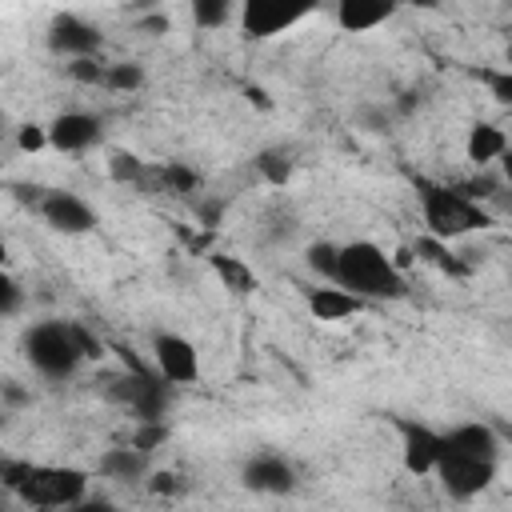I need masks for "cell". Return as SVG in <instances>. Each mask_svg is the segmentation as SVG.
Wrapping results in <instances>:
<instances>
[{"label": "cell", "mask_w": 512, "mask_h": 512, "mask_svg": "<svg viewBox=\"0 0 512 512\" xmlns=\"http://www.w3.org/2000/svg\"><path fill=\"white\" fill-rule=\"evenodd\" d=\"M400 4H416V8H436V0H400Z\"/></svg>", "instance_id": "obj_38"}, {"label": "cell", "mask_w": 512, "mask_h": 512, "mask_svg": "<svg viewBox=\"0 0 512 512\" xmlns=\"http://www.w3.org/2000/svg\"><path fill=\"white\" fill-rule=\"evenodd\" d=\"M108 172H112L116 184H144V180H148V164H144L136 152H112Z\"/></svg>", "instance_id": "obj_24"}, {"label": "cell", "mask_w": 512, "mask_h": 512, "mask_svg": "<svg viewBox=\"0 0 512 512\" xmlns=\"http://www.w3.org/2000/svg\"><path fill=\"white\" fill-rule=\"evenodd\" d=\"M152 364L168 384H196L200 380V352L188 336L176 332H156L152 340Z\"/></svg>", "instance_id": "obj_8"}, {"label": "cell", "mask_w": 512, "mask_h": 512, "mask_svg": "<svg viewBox=\"0 0 512 512\" xmlns=\"http://www.w3.org/2000/svg\"><path fill=\"white\" fill-rule=\"evenodd\" d=\"M96 472L108 476V480H140L148 472V452L132 448V444H120V448H108L100 460H96Z\"/></svg>", "instance_id": "obj_18"}, {"label": "cell", "mask_w": 512, "mask_h": 512, "mask_svg": "<svg viewBox=\"0 0 512 512\" xmlns=\"http://www.w3.org/2000/svg\"><path fill=\"white\" fill-rule=\"evenodd\" d=\"M76 340H80L84 360H100V356H104V340H100V336H92L84 324H76Z\"/></svg>", "instance_id": "obj_33"}, {"label": "cell", "mask_w": 512, "mask_h": 512, "mask_svg": "<svg viewBox=\"0 0 512 512\" xmlns=\"http://www.w3.org/2000/svg\"><path fill=\"white\" fill-rule=\"evenodd\" d=\"M220 220H224V204H220V200H208V204H200V224H204L208 232H212Z\"/></svg>", "instance_id": "obj_34"}, {"label": "cell", "mask_w": 512, "mask_h": 512, "mask_svg": "<svg viewBox=\"0 0 512 512\" xmlns=\"http://www.w3.org/2000/svg\"><path fill=\"white\" fill-rule=\"evenodd\" d=\"M148 176L156 180V188H164V192H172V196H188V192H196L200 188V176L188 168V164H164V168H148Z\"/></svg>", "instance_id": "obj_20"}, {"label": "cell", "mask_w": 512, "mask_h": 512, "mask_svg": "<svg viewBox=\"0 0 512 512\" xmlns=\"http://www.w3.org/2000/svg\"><path fill=\"white\" fill-rule=\"evenodd\" d=\"M24 356L40 376L68 380L84 360L80 340H76V324L72 320H40V324H32L24 332Z\"/></svg>", "instance_id": "obj_4"}, {"label": "cell", "mask_w": 512, "mask_h": 512, "mask_svg": "<svg viewBox=\"0 0 512 512\" xmlns=\"http://www.w3.org/2000/svg\"><path fill=\"white\" fill-rule=\"evenodd\" d=\"M100 44H104L100 28L88 24V20L76 16V12H60V16L48 24V48H52L56 56H68V60H76V56H100Z\"/></svg>", "instance_id": "obj_10"}, {"label": "cell", "mask_w": 512, "mask_h": 512, "mask_svg": "<svg viewBox=\"0 0 512 512\" xmlns=\"http://www.w3.org/2000/svg\"><path fill=\"white\" fill-rule=\"evenodd\" d=\"M320 0H236V20L248 40H272L308 20Z\"/></svg>", "instance_id": "obj_5"}, {"label": "cell", "mask_w": 512, "mask_h": 512, "mask_svg": "<svg viewBox=\"0 0 512 512\" xmlns=\"http://www.w3.org/2000/svg\"><path fill=\"white\" fill-rule=\"evenodd\" d=\"M104 124L92 112H60L48 124V148L56 152H88L92 144H100Z\"/></svg>", "instance_id": "obj_12"}, {"label": "cell", "mask_w": 512, "mask_h": 512, "mask_svg": "<svg viewBox=\"0 0 512 512\" xmlns=\"http://www.w3.org/2000/svg\"><path fill=\"white\" fill-rule=\"evenodd\" d=\"M416 196H420V216H424V232L436 240H460L472 236L480 228L492 224V216L480 208V200H472L464 188H448V184H428L416 180Z\"/></svg>", "instance_id": "obj_3"}, {"label": "cell", "mask_w": 512, "mask_h": 512, "mask_svg": "<svg viewBox=\"0 0 512 512\" xmlns=\"http://www.w3.org/2000/svg\"><path fill=\"white\" fill-rule=\"evenodd\" d=\"M336 248L340 244H328V240H316V244H308V252H304V264L320 276V280H332V272H336Z\"/></svg>", "instance_id": "obj_26"}, {"label": "cell", "mask_w": 512, "mask_h": 512, "mask_svg": "<svg viewBox=\"0 0 512 512\" xmlns=\"http://www.w3.org/2000/svg\"><path fill=\"white\" fill-rule=\"evenodd\" d=\"M164 440H168V424H164V420H136V432H132V440H128V444L152 456Z\"/></svg>", "instance_id": "obj_27"}, {"label": "cell", "mask_w": 512, "mask_h": 512, "mask_svg": "<svg viewBox=\"0 0 512 512\" xmlns=\"http://www.w3.org/2000/svg\"><path fill=\"white\" fill-rule=\"evenodd\" d=\"M16 148H20V152H40V148H48V124H20Z\"/></svg>", "instance_id": "obj_29"}, {"label": "cell", "mask_w": 512, "mask_h": 512, "mask_svg": "<svg viewBox=\"0 0 512 512\" xmlns=\"http://www.w3.org/2000/svg\"><path fill=\"white\" fill-rule=\"evenodd\" d=\"M208 264H212V272L224 280V288H232L236 296H248V292H256V272L240 260V256H224V252H212L208 256Z\"/></svg>", "instance_id": "obj_19"}, {"label": "cell", "mask_w": 512, "mask_h": 512, "mask_svg": "<svg viewBox=\"0 0 512 512\" xmlns=\"http://www.w3.org/2000/svg\"><path fill=\"white\" fill-rule=\"evenodd\" d=\"M140 28H144L148 36H164V32H168V16H164V12H152V16L140 20Z\"/></svg>", "instance_id": "obj_35"}, {"label": "cell", "mask_w": 512, "mask_h": 512, "mask_svg": "<svg viewBox=\"0 0 512 512\" xmlns=\"http://www.w3.org/2000/svg\"><path fill=\"white\" fill-rule=\"evenodd\" d=\"M364 304H368V300L352 296V292L340 288L336 280H324V284L308 288V312H312L316 320H348V316H356Z\"/></svg>", "instance_id": "obj_15"}, {"label": "cell", "mask_w": 512, "mask_h": 512, "mask_svg": "<svg viewBox=\"0 0 512 512\" xmlns=\"http://www.w3.org/2000/svg\"><path fill=\"white\" fill-rule=\"evenodd\" d=\"M104 88L108 92H136V88H144V64H136V60L108 64L104 68Z\"/></svg>", "instance_id": "obj_22"}, {"label": "cell", "mask_w": 512, "mask_h": 512, "mask_svg": "<svg viewBox=\"0 0 512 512\" xmlns=\"http://www.w3.org/2000/svg\"><path fill=\"white\" fill-rule=\"evenodd\" d=\"M20 304H24V288H20L16 276H8L4 264H0V320L12 316V312H20Z\"/></svg>", "instance_id": "obj_28"}, {"label": "cell", "mask_w": 512, "mask_h": 512, "mask_svg": "<svg viewBox=\"0 0 512 512\" xmlns=\"http://www.w3.org/2000/svg\"><path fill=\"white\" fill-rule=\"evenodd\" d=\"M248 100L260 104V108H268V92H264V88H248Z\"/></svg>", "instance_id": "obj_37"}, {"label": "cell", "mask_w": 512, "mask_h": 512, "mask_svg": "<svg viewBox=\"0 0 512 512\" xmlns=\"http://www.w3.org/2000/svg\"><path fill=\"white\" fill-rule=\"evenodd\" d=\"M356 124L364 132H388V112L384 108H360L356 112Z\"/></svg>", "instance_id": "obj_32"}, {"label": "cell", "mask_w": 512, "mask_h": 512, "mask_svg": "<svg viewBox=\"0 0 512 512\" xmlns=\"http://www.w3.org/2000/svg\"><path fill=\"white\" fill-rule=\"evenodd\" d=\"M8 260V244H4V236H0V264Z\"/></svg>", "instance_id": "obj_39"}, {"label": "cell", "mask_w": 512, "mask_h": 512, "mask_svg": "<svg viewBox=\"0 0 512 512\" xmlns=\"http://www.w3.org/2000/svg\"><path fill=\"white\" fill-rule=\"evenodd\" d=\"M148 488H152L156 496H180V492H184V480H180L176 472H152Z\"/></svg>", "instance_id": "obj_30"}, {"label": "cell", "mask_w": 512, "mask_h": 512, "mask_svg": "<svg viewBox=\"0 0 512 512\" xmlns=\"http://www.w3.org/2000/svg\"><path fill=\"white\" fill-rule=\"evenodd\" d=\"M256 172L268 180V184H288L292 180V160H288V152H280V148H264V152H256Z\"/></svg>", "instance_id": "obj_23"}, {"label": "cell", "mask_w": 512, "mask_h": 512, "mask_svg": "<svg viewBox=\"0 0 512 512\" xmlns=\"http://www.w3.org/2000/svg\"><path fill=\"white\" fill-rule=\"evenodd\" d=\"M0 488L32 508H80L88 496V472L68 464L0 460Z\"/></svg>", "instance_id": "obj_1"}, {"label": "cell", "mask_w": 512, "mask_h": 512, "mask_svg": "<svg viewBox=\"0 0 512 512\" xmlns=\"http://www.w3.org/2000/svg\"><path fill=\"white\" fill-rule=\"evenodd\" d=\"M68 68V76L76 80V84H88V88H104V60L100 56H76V60H68L64 64Z\"/></svg>", "instance_id": "obj_25"}, {"label": "cell", "mask_w": 512, "mask_h": 512, "mask_svg": "<svg viewBox=\"0 0 512 512\" xmlns=\"http://www.w3.org/2000/svg\"><path fill=\"white\" fill-rule=\"evenodd\" d=\"M188 12H192V24L196 28H224L236 12V0H188Z\"/></svg>", "instance_id": "obj_21"}, {"label": "cell", "mask_w": 512, "mask_h": 512, "mask_svg": "<svg viewBox=\"0 0 512 512\" xmlns=\"http://www.w3.org/2000/svg\"><path fill=\"white\" fill-rule=\"evenodd\" d=\"M172 388L176 384H168L160 372L152 376L148 368H124V376L112 380L108 396L124 404L128 412H136V420H164L172 404Z\"/></svg>", "instance_id": "obj_6"}, {"label": "cell", "mask_w": 512, "mask_h": 512, "mask_svg": "<svg viewBox=\"0 0 512 512\" xmlns=\"http://www.w3.org/2000/svg\"><path fill=\"white\" fill-rule=\"evenodd\" d=\"M432 476L440 480V488H444L448 496L472 500V496H480V492L496 480V460H492V456L456 452V448H440V460H436Z\"/></svg>", "instance_id": "obj_7"}, {"label": "cell", "mask_w": 512, "mask_h": 512, "mask_svg": "<svg viewBox=\"0 0 512 512\" xmlns=\"http://www.w3.org/2000/svg\"><path fill=\"white\" fill-rule=\"evenodd\" d=\"M40 216L52 232H64V236H84L96 228V212L88 200H80L76 192H64V188H52L40 196Z\"/></svg>", "instance_id": "obj_9"}, {"label": "cell", "mask_w": 512, "mask_h": 512, "mask_svg": "<svg viewBox=\"0 0 512 512\" xmlns=\"http://www.w3.org/2000/svg\"><path fill=\"white\" fill-rule=\"evenodd\" d=\"M396 432H400V456H404V468L412 476H428L440 460V432H432L428 424H416V420H396Z\"/></svg>", "instance_id": "obj_11"}, {"label": "cell", "mask_w": 512, "mask_h": 512, "mask_svg": "<svg viewBox=\"0 0 512 512\" xmlns=\"http://www.w3.org/2000/svg\"><path fill=\"white\" fill-rule=\"evenodd\" d=\"M244 484L252 488V492H268V496H280V492H292V484H296V472H292V464L284 460V456H252L248 464H244Z\"/></svg>", "instance_id": "obj_14"}, {"label": "cell", "mask_w": 512, "mask_h": 512, "mask_svg": "<svg viewBox=\"0 0 512 512\" xmlns=\"http://www.w3.org/2000/svg\"><path fill=\"white\" fill-rule=\"evenodd\" d=\"M332 280L340 288H348L352 296L360 300H396L404 296L408 280L404 272L392 264V256L372 244V240H352V244H340L336 248V272Z\"/></svg>", "instance_id": "obj_2"}, {"label": "cell", "mask_w": 512, "mask_h": 512, "mask_svg": "<svg viewBox=\"0 0 512 512\" xmlns=\"http://www.w3.org/2000/svg\"><path fill=\"white\" fill-rule=\"evenodd\" d=\"M504 148H508V136H504V128H500V124L480 120V124H472V128H468L464 152H468V160H472L476 168H488L492 160H500V156H504Z\"/></svg>", "instance_id": "obj_17"}, {"label": "cell", "mask_w": 512, "mask_h": 512, "mask_svg": "<svg viewBox=\"0 0 512 512\" xmlns=\"http://www.w3.org/2000/svg\"><path fill=\"white\" fill-rule=\"evenodd\" d=\"M484 80H488L496 104H512V72H488Z\"/></svg>", "instance_id": "obj_31"}, {"label": "cell", "mask_w": 512, "mask_h": 512, "mask_svg": "<svg viewBox=\"0 0 512 512\" xmlns=\"http://www.w3.org/2000/svg\"><path fill=\"white\" fill-rule=\"evenodd\" d=\"M332 12H336L340 32L360 36V32L388 24L400 12V0H332Z\"/></svg>", "instance_id": "obj_13"}, {"label": "cell", "mask_w": 512, "mask_h": 512, "mask_svg": "<svg viewBox=\"0 0 512 512\" xmlns=\"http://www.w3.org/2000/svg\"><path fill=\"white\" fill-rule=\"evenodd\" d=\"M0 392H4V400H8V404H24V400H28V392H24L16 380H4V384H0Z\"/></svg>", "instance_id": "obj_36"}, {"label": "cell", "mask_w": 512, "mask_h": 512, "mask_svg": "<svg viewBox=\"0 0 512 512\" xmlns=\"http://www.w3.org/2000/svg\"><path fill=\"white\" fill-rule=\"evenodd\" d=\"M444 448H456V452H472V456H500V436L492 432V424H480V420H468V424H452L448 432H440Z\"/></svg>", "instance_id": "obj_16"}]
</instances>
